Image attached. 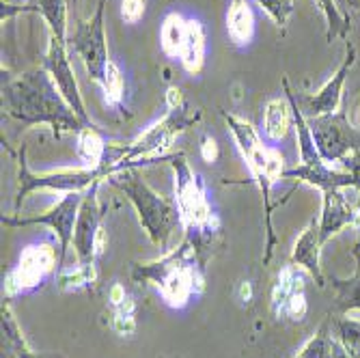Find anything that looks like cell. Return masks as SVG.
Returning <instances> with one entry per match:
<instances>
[{
  "label": "cell",
  "mask_w": 360,
  "mask_h": 358,
  "mask_svg": "<svg viewBox=\"0 0 360 358\" xmlns=\"http://www.w3.org/2000/svg\"><path fill=\"white\" fill-rule=\"evenodd\" d=\"M3 106L5 113L24 127L48 125L54 139L70 132L78 134L84 127L44 68L28 70L3 82Z\"/></svg>",
  "instance_id": "1"
},
{
  "label": "cell",
  "mask_w": 360,
  "mask_h": 358,
  "mask_svg": "<svg viewBox=\"0 0 360 358\" xmlns=\"http://www.w3.org/2000/svg\"><path fill=\"white\" fill-rule=\"evenodd\" d=\"M132 279L155 287L162 302L175 311H184L205 289V264L196 255V248L184 238L175 248L160 259L134 264Z\"/></svg>",
  "instance_id": "2"
},
{
  "label": "cell",
  "mask_w": 360,
  "mask_h": 358,
  "mask_svg": "<svg viewBox=\"0 0 360 358\" xmlns=\"http://www.w3.org/2000/svg\"><path fill=\"white\" fill-rule=\"evenodd\" d=\"M167 162L173 169V179H175V205L179 212L184 238L192 242L196 248V255L201 257V262L207 264V257L212 255V246L216 244V238L220 236V218L212 207L207 186L203 177L192 171L188 165L186 155L171 153L167 155Z\"/></svg>",
  "instance_id": "3"
},
{
  "label": "cell",
  "mask_w": 360,
  "mask_h": 358,
  "mask_svg": "<svg viewBox=\"0 0 360 358\" xmlns=\"http://www.w3.org/2000/svg\"><path fill=\"white\" fill-rule=\"evenodd\" d=\"M226 127H229V134L233 136L246 167L252 175V181L257 184L261 197H264V210H266V255H264V264H270L274 246H276V236H274V224H272V214H274V203H272V188L274 184L285 177V158L283 153L272 147L264 136L257 132V127L233 115V113H226L220 110Z\"/></svg>",
  "instance_id": "4"
},
{
  "label": "cell",
  "mask_w": 360,
  "mask_h": 358,
  "mask_svg": "<svg viewBox=\"0 0 360 358\" xmlns=\"http://www.w3.org/2000/svg\"><path fill=\"white\" fill-rule=\"evenodd\" d=\"M199 121H201V110L181 104L177 108H169L165 117L151 123L134 141H129L125 145H108L106 165L110 169V177L132 167L139 169L141 165L167 162V149H171V145L179 134H184L186 129H190Z\"/></svg>",
  "instance_id": "5"
},
{
  "label": "cell",
  "mask_w": 360,
  "mask_h": 358,
  "mask_svg": "<svg viewBox=\"0 0 360 358\" xmlns=\"http://www.w3.org/2000/svg\"><path fill=\"white\" fill-rule=\"evenodd\" d=\"M108 181L117 190H121L125 194V199L132 203V207L139 214V222L143 226V231L151 240V244L158 246L162 252H167L173 231L177 226H181L175 201L155 192L143 179L141 171L134 167L115 173Z\"/></svg>",
  "instance_id": "6"
},
{
  "label": "cell",
  "mask_w": 360,
  "mask_h": 358,
  "mask_svg": "<svg viewBox=\"0 0 360 358\" xmlns=\"http://www.w3.org/2000/svg\"><path fill=\"white\" fill-rule=\"evenodd\" d=\"M283 91L285 97L291 104V115H293V129H296V141L300 149V165L296 169H287L285 177L287 179H298L307 186L317 188L319 192H328V190H349L356 186V179L349 171H337L333 169L328 162H326L313 141L309 121L304 113L298 106L296 93L291 91L289 80L283 78Z\"/></svg>",
  "instance_id": "7"
},
{
  "label": "cell",
  "mask_w": 360,
  "mask_h": 358,
  "mask_svg": "<svg viewBox=\"0 0 360 358\" xmlns=\"http://www.w3.org/2000/svg\"><path fill=\"white\" fill-rule=\"evenodd\" d=\"M18 162V194H15V214H20V207L28 194L37 190H48V192H86L91 186L97 181H108L110 169L104 165L102 169H89V167H60V169H50V171H32L26 160V145L20 147L15 153Z\"/></svg>",
  "instance_id": "8"
},
{
  "label": "cell",
  "mask_w": 360,
  "mask_h": 358,
  "mask_svg": "<svg viewBox=\"0 0 360 358\" xmlns=\"http://www.w3.org/2000/svg\"><path fill=\"white\" fill-rule=\"evenodd\" d=\"M58 270H60V255H56V248L50 242L28 244L20 255V262L5 276V287H3L5 300L39 289L46 283V279Z\"/></svg>",
  "instance_id": "9"
},
{
  "label": "cell",
  "mask_w": 360,
  "mask_h": 358,
  "mask_svg": "<svg viewBox=\"0 0 360 358\" xmlns=\"http://www.w3.org/2000/svg\"><path fill=\"white\" fill-rule=\"evenodd\" d=\"M307 121L321 158L330 167L345 162L349 155L360 151V127L354 125V121L347 115V108H341L339 113L333 115L313 117Z\"/></svg>",
  "instance_id": "10"
},
{
  "label": "cell",
  "mask_w": 360,
  "mask_h": 358,
  "mask_svg": "<svg viewBox=\"0 0 360 358\" xmlns=\"http://www.w3.org/2000/svg\"><path fill=\"white\" fill-rule=\"evenodd\" d=\"M104 11H106V0H100L95 13L89 15L86 20H80L70 35V48L82 60L89 78L95 84H102L106 68L110 63L108 46H106Z\"/></svg>",
  "instance_id": "11"
},
{
  "label": "cell",
  "mask_w": 360,
  "mask_h": 358,
  "mask_svg": "<svg viewBox=\"0 0 360 358\" xmlns=\"http://www.w3.org/2000/svg\"><path fill=\"white\" fill-rule=\"evenodd\" d=\"M82 194L84 192H70L63 194L60 201H56L52 207H48L41 214L35 216H3V224L7 226H30V224H44L48 229H52V234L58 240V255H60V268L65 264V257H68V250L72 246L74 240V229H76V220H78V212H80V203H82Z\"/></svg>",
  "instance_id": "12"
},
{
  "label": "cell",
  "mask_w": 360,
  "mask_h": 358,
  "mask_svg": "<svg viewBox=\"0 0 360 358\" xmlns=\"http://www.w3.org/2000/svg\"><path fill=\"white\" fill-rule=\"evenodd\" d=\"M41 68L52 76V80L56 82L58 91L63 93V97L68 100V104L74 108V113L80 117V121L84 125H95L86 113L84 100H82V93L72 68V58H70V41H60L56 37L50 35L48 39V50L44 54V63Z\"/></svg>",
  "instance_id": "13"
},
{
  "label": "cell",
  "mask_w": 360,
  "mask_h": 358,
  "mask_svg": "<svg viewBox=\"0 0 360 358\" xmlns=\"http://www.w3.org/2000/svg\"><path fill=\"white\" fill-rule=\"evenodd\" d=\"M100 186L102 181H97L82 194V203H80L74 240H72L74 252L80 264H95L97 259H100L97 257V240H100V234L104 231V226H102L104 207L100 203V197H97Z\"/></svg>",
  "instance_id": "14"
},
{
  "label": "cell",
  "mask_w": 360,
  "mask_h": 358,
  "mask_svg": "<svg viewBox=\"0 0 360 358\" xmlns=\"http://www.w3.org/2000/svg\"><path fill=\"white\" fill-rule=\"evenodd\" d=\"M354 65H356V48H354V44L349 39H345V58L339 65V70L333 74V78L313 95H298L296 93L298 106H300V110L304 113L307 119L333 115V113L341 110L343 87H345V80H347Z\"/></svg>",
  "instance_id": "15"
},
{
  "label": "cell",
  "mask_w": 360,
  "mask_h": 358,
  "mask_svg": "<svg viewBox=\"0 0 360 358\" xmlns=\"http://www.w3.org/2000/svg\"><path fill=\"white\" fill-rule=\"evenodd\" d=\"M304 270L296 266H285L272 287V313L276 319L302 321L309 307L304 298Z\"/></svg>",
  "instance_id": "16"
},
{
  "label": "cell",
  "mask_w": 360,
  "mask_h": 358,
  "mask_svg": "<svg viewBox=\"0 0 360 358\" xmlns=\"http://www.w3.org/2000/svg\"><path fill=\"white\" fill-rule=\"evenodd\" d=\"M345 226H358V210L345 197V190L321 192V214H319V238L321 244L333 240Z\"/></svg>",
  "instance_id": "17"
},
{
  "label": "cell",
  "mask_w": 360,
  "mask_h": 358,
  "mask_svg": "<svg viewBox=\"0 0 360 358\" xmlns=\"http://www.w3.org/2000/svg\"><path fill=\"white\" fill-rule=\"evenodd\" d=\"M68 9H70V0H30V3L24 7L3 5V9H0V18L9 20L11 15H18V13H35L48 24V30H50L52 37H56L60 41H70Z\"/></svg>",
  "instance_id": "18"
},
{
  "label": "cell",
  "mask_w": 360,
  "mask_h": 358,
  "mask_svg": "<svg viewBox=\"0 0 360 358\" xmlns=\"http://www.w3.org/2000/svg\"><path fill=\"white\" fill-rule=\"evenodd\" d=\"M321 238H319V220H311L304 231L298 236L296 244H293V250H291V259L289 264L296 266L304 272H309L317 287H326V276L321 272V262H319V255H321Z\"/></svg>",
  "instance_id": "19"
},
{
  "label": "cell",
  "mask_w": 360,
  "mask_h": 358,
  "mask_svg": "<svg viewBox=\"0 0 360 358\" xmlns=\"http://www.w3.org/2000/svg\"><path fill=\"white\" fill-rule=\"evenodd\" d=\"M205 56H207V35L205 26L201 20L188 18L186 20V37L184 46L179 52V63L181 68L190 76H199L205 68Z\"/></svg>",
  "instance_id": "20"
},
{
  "label": "cell",
  "mask_w": 360,
  "mask_h": 358,
  "mask_svg": "<svg viewBox=\"0 0 360 358\" xmlns=\"http://www.w3.org/2000/svg\"><path fill=\"white\" fill-rule=\"evenodd\" d=\"M291 125H293V115L287 97H274V100H270L264 108V117H261V136L270 145H276L289 134Z\"/></svg>",
  "instance_id": "21"
},
{
  "label": "cell",
  "mask_w": 360,
  "mask_h": 358,
  "mask_svg": "<svg viewBox=\"0 0 360 358\" xmlns=\"http://www.w3.org/2000/svg\"><path fill=\"white\" fill-rule=\"evenodd\" d=\"M226 35L236 48H248L255 37V13L248 0H231L226 9Z\"/></svg>",
  "instance_id": "22"
},
{
  "label": "cell",
  "mask_w": 360,
  "mask_h": 358,
  "mask_svg": "<svg viewBox=\"0 0 360 358\" xmlns=\"http://www.w3.org/2000/svg\"><path fill=\"white\" fill-rule=\"evenodd\" d=\"M356 272L349 279L333 276L330 285L335 289V309L330 315H347L349 311H360V242L354 246Z\"/></svg>",
  "instance_id": "23"
},
{
  "label": "cell",
  "mask_w": 360,
  "mask_h": 358,
  "mask_svg": "<svg viewBox=\"0 0 360 358\" xmlns=\"http://www.w3.org/2000/svg\"><path fill=\"white\" fill-rule=\"evenodd\" d=\"M76 153L80 162L89 169H102L106 165L108 145L102 139V132L97 125H84L76 134Z\"/></svg>",
  "instance_id": "24"
},
{
  "label": "cell",
  "mask_w": 360,
  "mask_h": 358,
  "mask_svg": "<svg viewBox=\"0 0 360 358\" xmlns=\"http://www.w3.org/2000/svg\"><path fill=\"white\" fill-rule=\"evenodd\" d=\"M3 350H7L15 358H60L56 354L35 352L28 345V341L24 339L18 321H15V315L9 307V300L3 302Z\"/></svg>",
  "instance_id": "25"
},
{
  "label": "cell",
  "mask_w": 360,
  "mask_h": 358,
  "mask_svg": "<svg viewBox=\"0 0 360 358\" xmlns=\"http://www.w3.org/2000/svg\"><path fill=\"white\" fill-rule=\"evenodd\" d=\"M186 37V18L177 11L169 13L160 26V48L167 58H179Z\"/></svg>",
  "instance_id": "26"
},
{
  "label": "cell",
  "mask_w": 360,
  "mask_h": 358,
  "mask_svg": "<svg viewBox=\"0 0 360 358\" xmlns=\"http://www.w3.org/2000/svg\"><path fill=\"white\" fill-rule=\"evenodd\" d=\"M330 328L335 341L354 358H360V319L347 315H330Z\"/></svg>",
  "instance_id": "27"
},
{
  "label": "cell",
  "mask_w": 360,
  "mask_h": 358,
  "mask_svg": "<svg viewBox=\"0 0 360 358\" xmlns=\"http://www.w3.org/2000/svg\"><path fill=\"white\" fill-rule=\"evenodd\" d=\"M97 281L95 264H76L74 268H60L56 272V285L60 291H80L93 287Z\"/></svg>",
  "instance_id": "28"
},
{
  "label": "cell",
  "mask_w": 360,
  "mask_h": 358,
  "mask_svg": "<svg viewBox=\"0 0 360 358\" xmlns=\"http://www.w3.org/2000/svg\"><path fill=\"white\" fill-rule=\"evenodd\" d=\"M317 7L326 18V39L335 41V39H347L349 32V18L339 9L337 0H317Z\"/></svg>",
  "instance_id": "29"
},
{
  "label": "cell",
  "mask_w": 360,
  "mask_h": 358,
  "mask_svg": "<svg viewBox=\"0 0 360 358\" xmlns=\"http://www.w3.org/2000/svg\"><path fill=\"white\" fill-rule=\"evenodd\" d=\"M333 328H330V319H326L317 333L300 347V352L293 358H333Z\"/></svg>",
  "instance_id": "30"
},
{
  "label": "cell",
  "mask_w": 360,
  "mask_h": 358,
  "mask_svg": "<svg viewBox=\"0 0 360 358\" xmlns=\"http://www.w3.org/2000/svg\"><path fill=\"white\" fill-rule=\"evenodd\" d=\"M110 328L119 337H129L136 331V305L129 296L125 302L110 307Z\"/></svg>",
  "instance_id": "31"
},
{
  "label": "cell",
  "mask_w": 360,
  "mask_h": 358,
  "mask_svg": "<svg viewBox=\"0 0 360 358\" xmlns=\"http://www.w3.org/2000/svg\"><path fill=\"white\" fill-rule=\"evenodd\" d=\"M102 91H104V102L106 106H112V108H119L123 104V89H125V82H123V74L119 70V65L110 58L108 68H106V74H104V80H102Z\"/></svg>",
  "instance_id": "32"
},
{
  "label": "cell",
  "mask_w": 360,
  "mask_h": 358,
  "mask_svg": "<svg viewBox=\"0 0 360 358\" xmlns=\"http://www.w3.org/2000/svg\"><path fill=\"white\" fill-rule=\"evenodd\" d=\"M252 3L264 11L278 28H285L291 13H293V0H252Z\"/></svg>",
  "instance_id": "33"
},
{
  "label": "cell",
  "mask_w": 360,
  "mask_h": 358,
  "mask_svg": "<svg viewBox=\"0 0 360 358\" xmlns=\"http://www.w3.org/2000/svg\"><path fill=\"white\" fill-rule=\"evenodd\" d=\"M147 0H121V20L125 24H139L145 15Z\"/></svg>",
  "instance_id": "34"
},
{
  "label": "cell",
  "mask_w": 360,
  "mask_h": 358,
  "mask_svg": "<svg viewBox=\"0 0 360 358\" xmlns=\"http://www.w3.org/2000/svg\"><path fill=\"white\" fill-rule=\"evenodd\" d=\"M345 171H349L352 175H354V179H356V186H354V190L358 192V199H356V210H358V229H360V151L358 153H354V155H349L345 162ZM360 242V240H358Z\"/></svg>",
  "instance_id": "35"
},
{
  "label": "cell",
  "mask_w": 360,
  "mask_h": 358,
  "mask_svg": "<svg viewBox=\"0 0 360 358\" xmlns=\"http://www.w3.org/2000/svg\"><path fill=\"white\" fill-rule=\"evenodd\" d=\"M199 153H201L203 162H207V165H214V162L218 160V155H220V149H218L216 139H214V136H210V134H205V136L201 139Z\"/></svg>",
  "instance_id": "36"
},
{
  "label": "cell",
  "mask_w": 360,
  "mask_h": 358,
  "mask_svg": "<svg viewBox=\"0 0 360 358\" xmlns=\"http://www.w3.org/2000/svg\"><path fill=\"white\" fill-rule=\"evenodd\" d=\"M165 104H167V110H169V108H177V106H181V104H186L184 93H181L177 87H169V89H167V93H165Z\"/></svg>",
  "instance_id": "37"
},
{
  "label": "cell",
  "mask_w": 360,
  "mask_h": 358,
  "mask_svg": "<svg viewBox=\"0 0 360 358\" xmlns=\"http://www.w3.org/2000/svg\"><path fill=\"white\" fill-rule=\"evenodd\" d=\"M238 298L242 300V305H250V300H252V283H248V281H242L240 283Z\"/></svg>",
  "instance_id": "38"
},
{
  "label": "cell",
  "mask_w": 360,
  "mask_h": 358,
  "mask_svg": "<svg viewBox=\"0 0 360 358\" xmlns=\"http://www.w3.org/2000/svg\"><path fill=\"white\" fill-rule=\"evenodd\" d=\"M333 358H354V356H352V354H347V352H345V350L335 341V343H333Z\"/></svg>",
  "instance_id": "39"
},
{
  "label": "cell",
  "mask_w": 360,
  "mask_h": 358,
  "mask_svg": "<svg viewBox=\"0 0 360 358\" xmlns=\"http://www.w3.org/2000/svg\"><path fill=\"white\" fill-rule=\"evenodd\" d=\"M28 3L30 0H3V5H9V7H24Z\"/></svg>",
  "instance_id": "40"
},
{
  "label": "cell",
  "mask_w": 360,
  "mask_h": 358,
  "mask_svg": "<svg viewBox=\"0 0 360 358\" xmlns=\"http://www.w3.org/2000/svg\"><path fill=\"white\" fill-rule=\"evenodd\" d=\"M343 5H347L349 9H356V11H360V0H343Z\"/></svg>",
  "instance_id": "41"
},
{
  "label": "cell",
  "mask_w": 360,
  "mask_h": 358,
  "mask_svg": "<svg viewBox=\"0 0 360 358\" xmlns=\"http://www.w3.org/2000/svg\"><path fill=\"white\" fill-rule=\"evenodd\" d=\"M76 3H78V0H70V7H72V5H76Z\"/></svg>",
  "instance_id": "42"
}]
</instances>
